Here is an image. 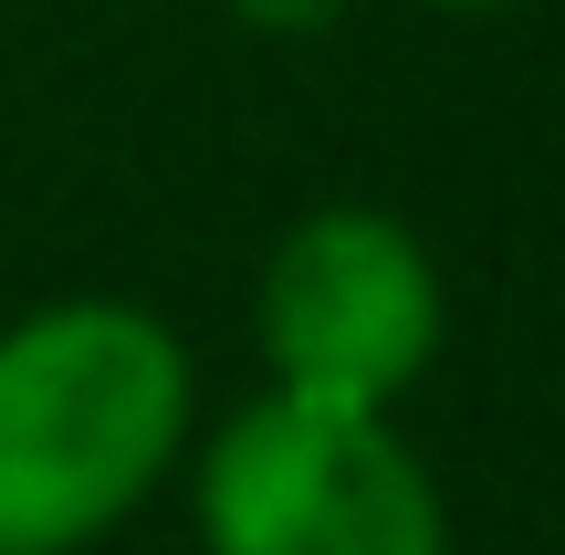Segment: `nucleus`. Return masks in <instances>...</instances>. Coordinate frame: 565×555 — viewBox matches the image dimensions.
Returning <instances> with one entry per match:
<instances>
[{"instance_id": "obj_1", "label": "nucleus", "mask_w": 565, "mask_h": 555, "mask_svg": "<svg viewBox=\"0 0 565 555\" xmlns=\"http://www.w3.org/2000/svg\"><path fill=\"white\" fill-rule=\"evenodd\" d=\"M189 346L147 305L74 293L0 325V555L105 545L189 451Z\"/></svg>"}, {"instance_id": "obj_2", "label": "nucleus", "mask_w": 565, "mask_h": 555, "mask_svg": "<svg viewBox=\"0 0 565 555\" xmlns=\"http://www.w3.org/2000/svg\"><path fill=\"white\" fill-rule=\"evenodd\" d=\"M200 555H450L429 461L387 430V409L263 388L231 409L189 482Z\"/></svg>"}, {"instance_id": "obj_4", "label": "nucleus", "mask_w": 565, "mask_h": 555, "mask_svg": "<svg viewBox=\"0 0 565 555\" xmlns=\"http://www.w3.org/2000/svg\"><path fill=\"white\" fill-rule=\"evenodd\" d=\"M221 11L252 32H324V21H345V0H221Z\"/></svg>"}, {"instance_id": "obj_5", "label": "nucleus", "mask_w": 565, "mask_h": 555, "mask_svg": "<svg viewBox=\"0 0 565 555\" xmlns=\"http://www.w3.org/2000/svg\"><path fill=\"white\" fill-rule=\"evenodd\" d=\"M429 11H513V0H429Z\"/></svg>"}, {"instance_id": "obj_3", "label": "nucleus", "mask_w": 565, "mask_h": 555, "mask_svg": "<svg viewBox=\"0 0 565 555\" xmlns=\"http://www.w3.org/2000/svg\"><path fill=\"white\" fill-rule=\"evenodd\" d=\"M440 263L387 210H315L273 242L252 335L273 388L335 398V409H398L440 356Z\"/></svg>"}]
</instances>
